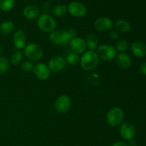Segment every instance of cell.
I'll return each instance as SVG.
<instances>
[{"instance_id":"cell-1","label":"cell","mask_w":146,"mask_h":146,"mask_svg":"<svg viewBox=\"0 0 146 146\" xmlns=\"http://www.w3.org/2000/svg\"><path fill=\"white\" fill-rule=\"evenodd\" d=\"M77 31L75 29L70 28L67 30H55L50 33L49 41L54 44L66 46L68 44L72 38L76 36Z\"/></svg>"},{"instance_id":"cell-2","label":"cell","mask_w":146,"mask_h":146,"mask_svg":"<svg viewBox=\"0 0 146 146\" xmlns=\"http://www.w3.org/2000/svg\"><path fill=\"white\" fill-rule=\"evenodd\" d=\"M99 58L96 51L88 50L86 51L80 58V65L85 71H93L98 66Z\"/></svg>"},{"instance_id":"cell-3","label":"cell","mask_w":146,"mask_h":146,"mask_svg":"<svg viewBox=\"0 0 146 146\" xmlns=\"http://www.w3.org/2000/svg\"><path fill=\"white\" fill-rule=\"evenodd\" d=\"M36 24L41 31L48 34L55 31L56 28V22L54 17L46 13L40 14L37 18Z\"/></svg>"},{"instance_id":"cell-4","label":"cell","mask_w":146,"mask_h":146,"mask_svg":"<svg viewBox=\"0 0 146 146\" xmlns=\"http://www.w3.org/2000/svg\"><path fill=\"white\" fill-rule=\"evenodd\" d=\"M24 55L29 59V61L37 62L41 60L44 56V51L42 48L36 43L27 44L24 50Z\"/></svg>"},{"instance_id":"cell-5","label":"cell","mask_w":146,"mask_h":146,"mask_svg":"<svg viewBox=\"0 0 146 146\" xmlns=\"http://www.w3.org/2000/svg\"><path fill=\"white\" fill-rule=\"evenodd\" d=\"M99 59L105 61H111L115 59L117 55V51L115 46L108 44H104L98 45L96 50Z\"/></svg>"},{"instance_id":"cell-6","label":"cell","mask_w":146,"mask_h":146,"mask_svg":"<svg viewBox=\"0 0 146 146\" xmlns=\"http://www.w3.org/2000/svg\"><path fill=\"white\" fill-rule=\"evenodd\" d=\"M123 118V111L119 107H113L107 113L106 121L111 126L115 127L121 125Z\"/></svg>"},{"instance_id":"cell-7","label":"cell","mask_w":146,"mask_h":146,"mask_svg":"<svg viewBox=\"0 0 146 146\" xmlns=\"http://www.w3.org/2000/svg\"><path fill=\"white\" fill-rule=\"evenodd\" d=\"M68 13L74 17H84L87 14V8L83 3L74 1L70 3L67 7Z\"/></svg>"},{"instance_id":"cell-8","label":"cell","mask_w":146,"mask_h":146,"mask_svg":"<svg viewBox=\"0 0 146 146\" xmlns=\"http://www.w3.org/2000/svg\"><path fill=\"white\" fill-rule=\"evenodd\" d=\"M33 72L34 76L41 81H45L48 79L51 75V71L48 65L44 63H38L36 64L33 69Z\"/></svg>"},{"instance_id":"cell-9","label":"cell","mask_w":146,"mask_h":146,"mask_svg":"<svg viewBox=\"0 0 146 146\" xmlns=\"http://www.w3.org/2000/svg\"><path fill=\"white\" fill-rule=\"evenodd\" d=\"M66 64L65 58L61 56H55L49 60L47 65L50 71L54 72H59L65 68Z\"/></svg>"},{"instance_id":"cell-10","label":"cell","mask_w":146,"mask_h":146,"mask_svg":"<svg viewBox=\"0 0 146 146\" xmlns=\"http://www.w3.org/2000/svg\"><path fill=\"white\" fill-rule=\"evenodd\" d=\"M71 99L67 95H61L55 102V108L59 113L64 114L68 112L71 108Z\"/></svg>"},{"instance_id":"cell-11","label":"cell","mask_w":146,"mask_h":146,"mask_svg":"<svg viewBox=\"0 0 146 146\" xmlns=\"http://www.w3.org/2000/svg\"><path fill=\"white\" fill-rule=\"evenodd\" d=\"M121 136L123 139L130 141L133 139L135 135V128L133 124L130 122H124L121 124L119 128Z\"/></svg>"},{"instance_id":"cell-12","label":"cell","mask_w":146,"mask_h":146,"mask_svg":"<svg viewBox=\"0 0 146 146\" xmlns=\"http://www.w3.org/2000/svg\"><path fill=\"white\" fill-rule=\"evenodd\" d=\"M69 45L73 52H75L78 54H83L86 51H87L85 40L81 37H74L71 40Z\"/></svg>"},{"instance_id":"cell-13","label":"cell","mask_w":146,"mask_h":146,"mask_svg":"<svg viewBox=\"0 0 146 146\" xmlns=\"http://www.w3.org/2000/svg\"><path fill=\"white\" fill-rule=\"evenodd\" d=\"M112 20L108 17H99L96 19L94 23V27L98 31H107L113 28Z\"/></svg>"},{"instance_id":"cell-14","label":"cell","mask_w":146,"mask_h":146,"mask_svg":"<svg viewBox=\"0 0 146 146\" xmlns=\"http://www.w3.org/2000/svg\"><path fill=\"white\" fill-rule=\"evenodd\" d=\"M13 42L16 48L21 50L25 48L27 45V38L24 31L21 29H18L14 33Z\"/></svg>"},{"instance_id":"cell-15","label":"cell","mask_w":146,"mask_h":146,"mask_svg":"<svg viewBox=\"0 0 146 146\" xmlns=\"http://www.w3.org/2000/svg\"><path fill=\"white\" fill-rule=\"evenodd\" d=\"M115 63L120 68L127 69L131 66V58L126 53H119L115 58Z\"/></svg>"},{"instance_id":"cell-16","label":"cell","mask_w":146,"mask_h":146,"mask_svg":"<svg viewBox=\"0 0 146 146\" xmlns=\"http://www.w3.org/2000/svg\"><path fill=\"white\" fill-rule=\"evenodd\" d=\"M131 51L135 56L143 58L146 56V46L139 41H135L131 44Z\"/></svg>"},{"instance_id":"cell-17","label":"cell","mask_w":146,"mask_h":146,"mask_svg":"<svg viewBox=\"0 0 146 146\" xmlns=\"http://www.w3.org/2000/svg\"><path fill=\"white\" fill-rule=\"evenodd\" d=\"M23 14L27 19H37L40 15V9L37 6L30 4L27 6L23 10Z\"/></svg>"},{"instance_id":"cell-18","label":"cell","mask_w":146,"mask_h":146,"mask_svg":"<svg viewBox=\"0 0 146 146\" xmlns=\"http://www.w3.org/2000/svg\"><path fill=\"white\" fill-rule=\"evenodd\" d=\"M87 48L88 50H92L96 51L98 46V38L95 34H89L87 36L85 40Z\"/></svg>"},{"instance_id":"cell-19","label":"cell","mask_w":146,"mask_h":146,"mask_svg":"<svg viewBox=\"0 0 146 146\" xmlns=\"http://www.w3.org/2000/svg\"><path fill=\"white\" fill-rule=\"evenodd\" d=\"M114 27L117 31L121 33L128 32L131 29V24L127 21L123 19H120L115 21L114 23Z\"/></svg>"},{"instance_id":"cell-20","label":"cell","mask_w":146,"mask_h":146,"mask_svg":"<svg viewBox=\"0 0 146 146\" xmlns=\"http://www.w3.org/2000/svg\"><path fill=\"white\" fill-rule=\"evenodd\" d=\"M14 30V24L11 21H5L0 25V33L4 36L9 35Z\"/></svg>"},{"instance_id":"cell-21","label":"cell","mask_w":146,"mask_h":146,"mask_svg":"<svg viewBox=\"0 0 146 146\" xmlns=\"http://www.w3.org/2000/svg\"><path fill=\"white\" fill-rule=\"evenodd\" d=\"M67 7L64 4H57L52 8V14L55 17H63L66 14Z\"/></svg>"},{"instance_id":"cell-22","label":"cell","mask_w":146,"mask_h":146,"mask_svg":"<svg viewBox=\"0 0 146 146\" xmlns=\"http://www.w3.org/2000/svg\"><path fill=\"white\" fill-rule=\"evenodd\" d=\"M14 0H0V9L4 12H8L14 8Z\"/></svg>"},{"instance_id":"cell-23","label":"cell","mask_w":146,"mask_h":146,"mask_svg":"<svg viewBox=\"0 0 146 146\" xmlns=\"http://www.w3.org/2000/svg\"><path fill=\"white\" fill-rule=\"evenodd\" d=\"M80 58H81V56H79V54L72 51V52L68 54L65 59L67 64H70V65H76L78 63H80Z\"/></svg>"},{"instance_id":"cell-24","label":"cell","mask_w":146,"mask_h":146,"mask_svg":"<svg viewBox=\"0 0 146 146\" xmlns=\"http://www.w3.org/2000/svg\"><path fill=\"white\" fill-rule=\"evenodd\" d=\"M24 58V52L21 51H17L11 55V58H10V63L12 65H19L21 64V61Z\"/></svg>"},{"instance_id":"cell-25","label":"cell","mask_w":146,"mask_h":146,"mask_svg":"<svg viewBox=\"0 0 146 146\" xmlns=\"http://www.w3.org/2000/svg\"><path fill=\"white\" fill-rule=\"evenodd\" d=\"M10 62L6 57L0 56V74H5L9 68Z\"/></svg>"},{"instance_id":"cell-26","label":"cell","mask_w":146,"mask_h":146,"mask_svg":"<svg viewBox=\"0 0 146 146\" xmlns=\"http://www.w3.org/2000/svg\"><path fill=\"white\" fill-rule=\"evenodd\" d=\"M128 48V43L125 40L121 39L118 40L115 46V48L116 51L119 53H124Z\"/></svg>"},{"instance_id":"cell-27","label":"cell","mask_w":146,"mask_h":146,"mask_svg":"<svg viewBox=\"0 0 146 146\" xmlns=\"http://www.w3.org/2000/svg\"><path fill=\"white\" fill-rule=\"evenodd\" d=\"M34 64L31 61H24L21 63V68L24 72H30L34 69Z\"/></svg>"},{"instance_id":"cell-28","label":"cell","mask_w":146,"mask_h":146,"mask_svg":"<svg viewBox=\"0 0 146 146\" xmlns=\"http://www.w3.org/2000/svg\"><path fill=\"white\" fill-rule=\"evenodd\" d=\"M109 37L113 41H116L119 38V32L117 31L116 30H111L109 33Z\"/></svg>"},{"instance_id":"cell-29","label":"cell","mask_w":146,"mask_h":146,"mask_svg":"<svg viewBox=\"0 0 146 146\" xmlns=\"http://www.w3.org/2000/svg\"><path fill=\"white\" fill-rule=\"evenodd\" d=\"M140 68H141V73L146 76V62H144L143 63V64H141Z\"/></svg>"},{"instance_id":"cell-30","label":"cell","mask_w":146,"mask_h":146,"mask_svg":"<svg viewBox=\"0 0 146 146\" xmlns=\"http://www.w3.org/2000/svg\"><path fill=\"white\" fill-rule=\"evenodd\" d=\"M112 146H128V145L125 143L123 142V141H118V142L114 143Z\"/></svg>"},{"instance_id":"cell-31","label":"cell","mask_w":146,"mask_h":146,"mask_svg":"<svg viewBox=\"0 0 146 146\" xmlns=\"http://www.w3.org/2000/svg\"><path fill=\"white\" fill-rule=\"evenodd\" d=\"M128 146H136V144H135V142L134 141H133V139L130 140L129 142H128V144H127Z\"/></svg>"},{"instance_id":"cell-32","label":"cell","mask_w":146,"mask_h":146,"mask_svg":"<svg viewBox=\"0 0 146 146\" xmlns=\"http://www.w3.org/2000/svg\"><path fill=\"white\" fill-rule=\"evenodd\" d=\"M2 52H3L2 47H1V46L0 45V56H1V54H2Z\"/></svg>"}]
</instances>
